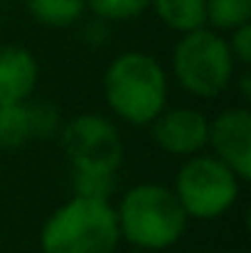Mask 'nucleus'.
I'll return each mask as SVG.
<instances>
[{"label": "nucleus", "instance_id": "obj_19", "mask_svg": "<svg viewBox=\"0 0 251 253\" xmlns=\"http://www.w3.org/2000/svg\"><path fill=\"white\" fill-rule=\"evenodd\" d=\"M239 77V93L244 101L251 98V79H249V67H242V72L237 74Z\"/></svg>", "mask_w": 251, "mask_h": 253}, {"label": "nucleus", "instance_id": "obj_7", "mask_svg": "<svg viewBox=\"0 0 251 253\" xmlns=\"http://www.w3.org/2000/svg\"><path fill=\"white\" fill-rule=\"evenodd\" d=\"M151 140L172 158H192L207 150L209 118L192 106H165L148 123Z\"/></svg>", "mask_w": 251, "mask_h": 253}, {"label": "nucleus", "instance_id": "obj_8", "mask_svg": "<svg viewBox=\"0 0 251 253\" xmlns=\"http://www.w3.org/2000/svg\"><path fill=\"white\" fill-rule=\"evenodd\" d=\"M207 150L237 172L242 182L251 179V111L229 106L209 118Z\"/></svg>", "mask_w": 251, "mask_h": 253}, {"label": "nucleus", "instance_id": "obj_17", "mask_svg": "<svg viewBox=\"0 0 251 253\" xmlns=\"http://www.w3.org/2000/svg\"><path fill=\"white\" fill-rule=\"evenodd\" d=\"M227 44H229V52H232L237 67H249L251 64V22L232 30L229 37H227Z\"/></svg>", "mask_w": 251, "mask_h": 253}, {"label": "nucleus", "instance_id": "obj_1", "mask_svg": "<svg viewBox=\"0 0 251 253\" xmlns=\"http://www.w3.org/2000/svg\"><path fill=\"white\" fill-rule=\"evenodd\" d=\"M103 101L108 111L136 128L148 123L167 106L170 77L165 67L148 52H121L103 69Z\"/></svg>", "mask_w": 251, "mask_h": 253}, {"label": "nucleus", "instance_id": "obj_11", "mask_svg": "<svg viewBox=\"0 0 251 253\" xmlns=\"http://www.w3.org/2000/svg\"><path fill=\"white\" fill-rule=\"evenodd\" d=\"M151 7L167 30L177 35L204 27V0H151Z\"/></svg>", "mask_w": 251, "mask_h": 253}, {"label": "nucleus", "instance_id": "obj_12", "mask_svg": "<svg viewBox=\"0 0 251 253\" xmlns=\"http://www.w3.org/2000/svg\"><path fill=\"white\" fill-rule=\"evenodd\" d=\"M32 143L27 101L0 106V150L15 153Z\"/></svg>", "mask_w": 251, "mask_h": 253}, {"label": "nucleus", "instance_id": "obj_9", "mask_svg": "<svg viewBox=\"0 0 251 253\" xmlns=\"http://www.w3.org/2000/svg\"><path fill=\"white\" fill-rule=\"evenodd\" d=\"M40 64L22 44H0V106L22 103L35 96Z\"/></svg>", "mask_w": 251, "mask_h": 253}, {"label": "nucleus", "instance_id": "obj_14", "mask_svg": "<svg viewBox=\"0 0 251 253\" xmlns=\"http://www.w3.org/2000/svg\"><path fill=\"white\" fill-rule=\"evenodd\" d=\"M27 113H30V128H32V140L47 143L57 140L64 126L62 108L54 101L47 98H27Z\"/></svg>", "mask_w": 251, "mask_h": 253}, {"label": "nucleus", "instance_id": "obj_6", "mask_svg": "<svg viewBox=\"0 0 251 253\" xmlns=\"http://www.w3.org/2000/svg\"><path fill=\"white\" fill-rule=\"evenodd\" d=\"M59 145L69 169H101L118 172L123 165V138L118 126L103 116L84 111L64 121Z\"/></svg>", "mask_w": 251, "mask_h": 253}, {"label": "nucleus", "instance_id": "obj_4", "mask_svg": "<svg viewBox=\"0 0 251 253\" xmlns=\"http://www.w3.org/2000/svg\"><path fill=\"white\" fill-rule=\"evenodd\" d=\"M170 69L185 93L195 98H217L234 84L237 62L227 37L204 25L180 35L170 54Z\"/></svg>", "mask_w": 251, "mask_h": 253}, {"label": "nucleus", "instance_id": "obj_20", "mask_svg": "<svg viewBox=\"0 0 251 253\" xmlns=\"http://www.w3.org/2000/svg\"><path fill=\"white\" fill-rule=\"evenodd\" d=\"M0 2H12V0H0Z\"/></svg>", "mask_w": 251, "mask_h": 253}, {"label": "nucleus", "instance_id": "obj_13", "mask_svg": "<svg viewBox=\"0 0 251 253\" xmlns=\"http://www.w3.org/2000/svg\"><path fill=\"white\" fill-rule=\"evenodd\" d=\"M251 22V0H204V25L214 32H232Z\"/></svg>", "mask_w": 251, "mask_h": 253}, {"label": "nucleus", "instance_id": "obj_10", "mask_svg": "<svg viewBox=\"0 0 251 253\" xmlns=\"http://www.w3.org/2000/svg\"><path fill=\"white\" fill-rule=\"evenodd\" d=\"M25 10L42 27L67 30L82 22L86 0H25Z\"/></svg>", "mask_w": 251, "mask_h": 253}, {"label": "nucleus", "instance_id": "obj_3", "mask_svg": "<svg viewBox=\"0 0 251 253\" xmlns=\"http://www.w3.org/2000/svg\"><path fill=\"white\" fill-rule=\"evenodd\" d=\"M121 244L113 202L72 194L40 229L42 253H116Z\"/></svg>", "mask_w": 251, "mask_h": 253}, {"label": "nucleus", "instance_id": "obj_5", "mask_svg": "<svg viewBox=\"0 0 251 253\" xmlns=\"http://www.w3.org/2000/svg\"><path fill=\"white\" fill-rule=\"evenodd\" d=\"M242 184L244 182L234 169L204 150L182 160L172 182V192L182 204L187 219L217 221L237 207Z\"/></svg>", "mask_w": 251, "mask_h": 253}, {"label": "nucleus", "instance_id": "obj_2", "mask_svg": "<svg viewBox=\"0 0 251 253\" xmlns=\"http://www.w3.org/2000/svg\"><path fill=\"white\" fill-rule=\"evenodd\" d=\"M121 241L141 251H167L177 246L190 219L172 187L160 182H138L113 204Z\"/></svg>", "mask_w": 251, "mask_h": 253}, {"label": "nucleus", "instance_id": "obj_15", "mask_svg": "<svg viewBox=\"0 0 251 253\" xmlns=\"http://www.w3.org/2000/svg\"><path fill=\"white\" fill-rule=\"evenodd\" d=\"M72 194L89 199H106L113 202L118 192V172H101V169H69Z\"/></svg>", "mask_w": 251, "mask_h": 253}, {"label": "nucleus", "instance_id": "obj_16", "mask_svg": "<svg viewBox=\"0 0 251 253\" xmlns=\"http://www.w3.org/2000/svg\"><path fill=\"white\" fill-rule=\"evenodd\" d=\"M86 10L106 22H128L151 10V0H86Z\"/></svg>", "mask_w": 251, "mask_h": 253}, {"label": "nucleus", "instance_id": "obj_18", "mask_svg": "<svg viewBox=\"0 0 251 253\" xmlns=\"http://www.w3.org/2000/svg\"><path fill=\"white\" fill-rule=\"evenodd\" d=\"M108 25H111V22H106V20H101V17L89 20L82 30V40L89 47H103V44L108 42V32H111Z\"/></svg>", "mask_w": 251, "mask_h": 253}]
</instances>
